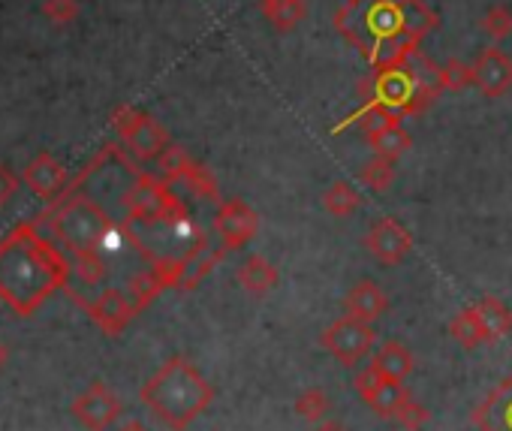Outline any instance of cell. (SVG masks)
<instances>
[{
	"label": "cell",
	"mask_w": 512,
	"mask_h": 431,
	"mask_svg": "<svg viewBox=\"0 0 512 431\" xmlns=\"http://www.w3.org/2000/svg\"><path fill=\"white\" fill-rule=\"evenodd\" d=\"M49 230L55 236L58 245H64V251H70V257L79 254H97L109 236H112V221L109 214L85 193H73L55 202V208L49 211Z\"/></svg>",
	"instance_id": "obj_3"
},
{
	"label": "cell",
	"mask_w": 512,
	"mask_h": 431,
	"mask_svg": "<svg viewBox=\"0 0 512 431\" xmlns=\"http://www.w3.org/2000/svg\"><path fill=\"white\" fill-rule=\"evenodd\" d=\"M476 422L488 431H512V377L500 383L488 404H482Z\"/></svg>",
	"instance_id": "obj_19"
},
{
	"label": "cell",
	"mask_w": 512,
	"mask_h": 431,
	"mask_svg": "<svg viewBox=\"0 0 512 431\" xmlns=\"http://www.w3.org/2000/svg\"><path fill=\"white\" fill-rule=\"evenodd\" d=\"M476 85V73H473V64H464L458 58H452L449 64L440 67V88L443 91H464Z\"/></svg>",
	"instance_id": "obj_29"
},
{
	"label": "cell",
	"mask_w": 512,
	"mask_h": 431,
	"mask_svg": "<svg viewBox=\"0 0 512 431\" xmlns=\"http://www.w3.org/2000/svg\"><path fill=\"white\" fill-rule=\"evenodd\" d=\"M124 208H127V221L130 224H184L187 211L181 205V199L169 190V181L157 178V175H145L139 172L133 187L124 193Z\"/></svg>",
	"instance_id": "obj_5"
},
{
	"label": "cell",
	"mask_w": 512,
	"mask_h": 431,
	"mask_svg": "<svg viewBox=\"0 0 512 431\" xmlns=\"http://www.w3.org/2000/svg\"><path fill=\"white\" fill-rule=\"evenodd\" d=\"M190 166H193L190 154L181 145H172V142L157 157V169H160V178L163 181H184V175L190 172Z\"/></svg>",
	"instance_id": "obj_28"
},
{
	"label": "cell",
	"mask_w": 512,
	"mask_h": 431,
	"mask_svg": "<svg viewBox=\"0 0 512 431\" xmlns=\"http://www.w3.org/2000/svg\"><path fill=\"white\" fill-rule=\"evenodd\" d=\"M482 31H485V37H491L494 43L506 40V37L512 34V10L503 7V4L491 7V10L482 16Z\"/></svg>",
	"instance_id": "obj_31"
},
{
	"label": "cell",
	"mask_w": 512,
	"mask_h": 431,
	"mask_svg": "<svg viewBox=\"0 0 512 431\" xmlns=\"http://www.w3.org/2000/svg\"><path fill=\"white\" fill-rule=\"evenodd\" d=\"M386 308H389V299H386V293H383V287L377 281L353 284V290L344 299V314L353 317V320H362V323L380 320L386 314Z\"/></svg>",
	"instance_id": "obj_15"
},
{
	"label": "cell",
	"mask_w": 512,
	"mask_h": 431,
	"mask_svg": "<svg viewBox=\"0 0 512 431\" xmlns=\"http://www.w3.org/2000/svg\"><path fill=\"white\" fill-rule=\"evenodd\" d=\"M70 275L73 263L31 221L0 242V299L22 317H31L52 293L64 290Z\"/></svg>",
	"instance_id": "obj_1"
},
{
	"label": "cell",
	"mask_w": 512,
	"mask_h": 431,
	"mask_svg": "<svg viewBox=\"0 0 512 431\" xmlns=\"http://www.w3.org/2000/svg\"><path fill=\"white\" fill-rule=\"evenodd\" d=\"M214 401V386L184 356L163 362L154 377L142 386V404L172 431H187L196 416Z\"/></svg>",
	"instance_id": "obj_2"
},
{
	"label": "cell",
	"mask_w": 512,
	"mask_h": 431,
	"mask_svg": "<svg viewBox=\"0 0 512 431\" xmlns=\"http://www.w3.org/2000/svg\"><path fill=\"white\" fill-rule=\"evenodd\" d=\"M85 308L94 317V323L109 335H121L127 329V323L139 314L133 308L127 290H103L94 302H85Z\"/></svg>",
	"instance_id": "obj_12"
},
{
	"label": "cell",
	"mask_w": 512,
	"mask_h": 431,
	"mask_svg": "<svg viewBox=\"0 0 512 431\" xmlns=\"http://www.w3.org/2000/svg\"><path fill=\"white\" fill-rule=\"evenodd\" d=\"M112 127L118 130L124 148L139 160H157L169 145L166 127L133 106H118L112 115Z\"/></svg>",
	"instance_id": "obj_6"
},
{
	"label": "cell",
	"mask_w": 512,
	"mask_h": 431,
	"mask_svg": "<svg viewBox=\"0 0 512 431\" xmlns=\"http://www.w3.org/2000/svg\"><path fill=\"white\" fill-rule=\"evenodd\" d=\"M118 431H148V428H145L139 419H133V422H127V425H124V428H118Z\"/></svg>",
	"instance_id": "obj_37"
},
{
	"label": "cell",
	"mask_w": 512,
	"mask_h": 431,
	"mask_svg": "<svg viewBox=\"0 0 512 431\" xmlns=\"http://www.w3.org/2000/svg\"><path fill=\"white\" fill-rule=\"evenodd\" d=\"M449 335H452V341H455L461 350H476V347L488 344V341H485V326H482V320H479L476 305L461 308V311L449 320Z\"/></svg>",
	"instance_id": "obj_20"
},
{
	"label": "cell",
	"mask_w": 512,
	"mask_h": 431,
	"mask_svg": "<svg viewBox=\"0 0 512 431\" xmlns=\"http://www.w3.org/2000/svg\"><path fill=\"white\" fill-rule=\"evenodd\" d=\"M16 190H19V175L10 166L0 163V208L16 196Z\"/></svg>",
	"instance_id": "obj_35"
},
{
	"label": "cell",
	"mask_w": 512,
	"mask_h": 431,
	"mask_svg": "<svg viewBox=\"0 0 512 431\" xmlns=\"http://www.w3.org/2000/svg\"><path fill=\"white\" fill-rule=\"evenodd\" d=\"M368 145H371L374 154L389 157V160H398L404 151H410L413 139H410V133L404 130V124H392V127H383V130L371 133V136H368Z\"/></svg>",
	"instance_id": "obj_22"
},
{
	"label": "cell",
	"mask_w": 512,
	"mask_h": 431,
	"mask_svg": "<svg viewBox=\"0 0 512 431\" xmlns=\"http://www.w3.org/2000/svg\"><path fill=\"white\" fill-rule=\"evenodd\" d=\"M401 13H404V34H410V37L419 40V43H422L425 34H431V31L440 25V16H437L431 7H425L422 0H413V4L404 7Z\"/></svg>",
	"instance_id": "obj_25"
},
{
	"label": "cell",
	"mask_w": 512,
	"mask_h": 431,
	"mask_svg": "<svg viewBox=\"0 0 512 431\" xmlns=\"http://www.w3.org/2000/svg\"><path fill=\"white\" fill-rule=\"evenodd\" d=\"M25 181L37 196H64L67 193V169L52 154H40L28 163Z\"/></svg>",
	"instance_id": "obj_16"
},
{
	"label": "cell",
	"mask_w": 512,
	"mask_h": 431,
	"mask_svg": "<svg viewBox=\"0 0 512 431\" xmlns=\"http://www.w3.org/2000/svg\"><path fill=\"white\" fill-rule=\"evenodd\" d=\"M184 184H187L193 193L205 196V199H217V184H214V175H211V169H205L202 163H193V166H190V172L184 175Z\"/></svg>",
	"instance_id": "obj_32"
},
{
	"label": "cell",
	"mask_w": 512,
	"mask_h": 431,
	"mask_svg": "<svg viewBox=\"0 0 512 431\" xmlns=\"http://www.w3.org/2000/svg\"><path fill=\"white\" fill-rule=\"evenodd\" d=\"M335 28L362 55H368L377 40H386L404 31V13L401 7L386 4V0H347L335 13Z\"/></svg>",
	"instance_id": "obj_4"
},
{
	"label": "cell",
	"mask_w": 512,
	"mask_h": 431,
	"mask_svg": "<svg viewBox=\"0 0 512 431\" xmlns=\"http://www.w3.org/2000/svg\"><path fill=\"white\" fill-rule=\"evenodd\" d=\"M368 100H377L395 112L404 115L407 103L413 100V79L404 67L398 70H386V73H374L371 79V97Z\"/></svg>",
	"instance_id": "obj_14"
},
{
	"label": "cell",
	"mask_w": 512,
	"mask_h": 431,
	"mask_svg": "<svg viewBox=\"0 0 512 431\" xmlns=\"http://www.w3.org/2000/svg\"><path fill=\"white\" fill-rule=\"evenodd\" d=\"M386 4H392V7H401V10H404V7H410V4H413V0H386Z\"/></svg>",
	"instance_id": "obj_38"
},
{
	"label": "cell",
	"mask_w": 512,
	"mask_h": 431,
	"mask_svg": "<svg viewBox=\"0 0 512 431\" xmlns=\"http://www.w3.org/2000/svg\"><path fill=\"white\" fill-rule=\"evenodd\" d=\"M70 263H73V275L79 278L82 287H97L106 278V260L100 257V251L97 254H79Z\"/></svg>",
	"instance_id": "obj_30"
},
{
	"label": "cell",
	"mask_w": 512,
	"mask_h": 431,
	"mask_svg": "<svg viewBox=\"0 0 512 431\" xmlns=\"http://www.w3.org/2000/svg\"><path fill=\"white\" fill-rule=\"evenodd\" d=\"M362 196L356 193V187L350 181H335L326 193H323V205L326 211L332 214V218H350V214H356Z\"/></svg>",
	"instance_id": "obj_24"
},
{
	"label": "cell",
	"mask_w": 512,
	"mask_h": 431,
	"mask_svg": "<svg viewBox=\"0 0 512 431\" xmlns=\"http://www.w3.org/2000/svg\"><path fill=\"white\" fill-rule=\"evenodd\" d=\"M314 431H347V425L344 422H335V419H323V422L314 425Z\"/></svg>",
	"instance_id": "obj_36"
},
{
	"label": "cell",
	"mask_w": 512,
	"mask_h": 431,
	"mask_svg": "<svg viewBox=\"0 0 512 431\" xmlns=\"http://www.w3.org/2000/svg\"><path fill=\"white\" fill-rule=\"evenodd\" d=\"M256 230H260V214H256L244 199H226L214 214V233L220 239V248L238 251L244 248Z\"/></svg>",
	"instance_id": "obj_8"
},
{
	"label": "cell",
	"mask_w": 512,
	"mask_h": 431,
	"mask_svg": "<svg viewBox=\"0 0 512 431\" xmlns=\"http://www.w3.org/2000/svg\"><path fill=\"white\" fill-rule=\"evenodd\" d=\"M329 410H332V401H329L326 389H320V386H311V389L299 392V398H296V413L314 425L323 422L329 416Z\"/></svg>",
	"instance_id": "obj_27"
},
{
	"label": "cell",
	"mask_w": 512,
	"mask_h": 431,
	"mask_svg": "<svg viewBox=\"0 0 512 431\" xmlns=\"http://www.w3.org/2000/svg\"><path fill=\"white\" fill-rule=\"evenodd\" d=\"M359 181H362L365 187H371V190H389V187H392V181H395V160L374 154L371 160H365V163H362V169H359Z\"/></svg>",
	"instance_id": "obj_26"
},
{
	"label": "cell",
	"mask_w": 512,
	"mask_h": 431,
	"mask_svg": "<svg viewBox=\"0 0 512 431\" xmlns=\"http://www.w3.org/2000/svg\"><path fill=\"white\" fill-rule=\"evenodd\" d=\"M235 281H238L250 296H266V293H272V290L278 287L281 272H278V266L269 263L266 257L253 254V257H247V260L238 266Z\"/></svg>",
	"instance_id": "obj_18"
},
{
	"label": "cell",
	"mask_w": 512,
	"mask_h": 431,
	"mask_svg": "<svg viewBox=\"0 0 512 431\" xmlns=\"http://www.w3.org/2000/svg\"><path fill=\"white\" fill-rule=\"evenodd\" d=\"M260 7L278 31H293L305 19V0H260Z\"/></svg>",
	"instance_id": "obj_23"
},
{
	"label": "cell",
	"mask_w": 512,
	"mask_h": 431,
	"mask_svg": "<svg viewBox=\"0 0 512 431\" xmlns=\"http://www.w3.org/2000/svg\"><path fill=\"white\" fill-rule=\"evenodd\" d=\"M371 368L383 377V380H392V383H404L410 377V371L416 368V359L413 353L401 344V341H383L374 356H371Z\"/></svg>",
	"instance_id": "obj_17"
},
{
	"label": "cell",
	"mask_w": 512,
	"mask_h": 431,
	"mask_svg": "<svg viewBox=\"0 0 512 431\" xmlns=\"http://www.w3.org/2000/svg\"><path fill=\"white\" fill-rule=\"evenodd\" d=\"M365 248L380 260V263H386V266H398L407 254H410V248H413V236L407 233V227L404 224H398L395 218H380L371 230H368V236H365Z\"/></svg>",
	"instance_id": "obj_11"
},
{
	"label": "cell",
	"mask_w": 512,
	"mask_h": 431,
	"mask_svg": "<svg viewBox=\"0 0 512 431\" xmlns=\"http://www.w3.org/2000/svg\"><path fill=\"white\" fill-rule=\"evenodd\" d=\"M395 422L404 425L407 431H419V428L428 422V410H425L422 404H416L413 398H407V401L401 404V410L395 413Z\"/></svg>",
	"instance_id": "obj_33"
},
{
	"label": "cell",
	"mask_w": 512,
	"mask_h": 431,
	"mask_svg": "<svg viewBox=\"0 0 512 431\" xmlns=\"http://www.w3.org/2000/svg\"><path fill=\"white\" fill-rule=\"evenodd\" d=\"M73 416L88 428V431H106L118 416H121V401L106 383H94L88 392H82L73 401Z\"/></svg>",
	"instance_id": "obj_10"
},
{
	"label": "cell",
	"mask_w": 512,
	"mask_h": 431,
	"mask_svg": "<svg viewBox=\"0 0 512 431\" xmlns=\"http://www.w3.org/2000/svg\"><path fill=\"white\" fill-rule=\"evenodd\" d=\"M7 359V350H4V344H0V362H4Z\"/></svg>",
	"instance_id": "obj_39"
},
{
	"label": "cell",
	"mask_w": 512,
	"mask_h": 431,
	"mask_svg": "<svg viewBox=\"0 0 512 431\" xmlns=\"http://www.w3.org/2000/svg\"><path fill=\"white\" fill-rule=\"evenodd\" d=\"M476 311H479V320L485 326V341L488 344H497L512 332V311L500 299L488 296V299L476 302Z\"/></svg>",
	"instance_id": "obj_21"
},
{
	"label": "cell",
	"mask_w": 512,
	"mask_h": 431,
	"mask_svg": "<svg viewBox=\"0 0 512 431\" xmlns=\"http://www.w3.org/2000/svg\"><path fill=\"white\" fill-rule=\"evenodd\" d=\"M320 344L326 353H332L341 365L353 368L359 365L365 356L374 353V344H377V332L371 323H362V320H353V317H341L335 320L332 326H326V332L320 335Z\"/></svg>",
	"instance_id": "obj_7"
},
{
	"label": "cell",
	"mask_w": 512,
	"mask_h": 431,
	"mask_svg": "<svg viewBox=\"0 0 512 431\" xmlns=\"http://www.w3.org/2000/svg\"><path fill=\"white\" fill-rule=\"evenodd\" d=\"M353 383H356L359 398H362L371 410H377V416H383V419H395V413L401 410V404L410 398V392L404 389V383L383 380L371 365H368L365 371H359Z\"/></svg>",
	"instance_id": "obj_9"
},
{
	"label": "cell",
	"mask_w": 512,
	"mask_h": 431,
	"mask_svg": "<svg viewBox=\"0 0 512 431\" xmlns=\"http://www.w3.org/2000/svg\"><path fill=\"white\" fill-rule=\"evenodd\" d=\"M476 88L485 97H503L512 88V61L500 49H482L473 61Z\"/></svg>",
	"instance_id": "obj_13"
},
{
	"label": "cell",
	"mask_w": 512,
	"mask_h": 431,
	"mask_svg": "<svg viewBox=\"0 0 512 431\" xmlns=\"http://www.w3.org/2000/svg\"><path fill=\"white\" fill-rule=\"evenodd\" d=\"M46 16L55 25H70L79 16V4L76 0H46Z\"/></svg>",
	"instance_id": "obj_34"
}]
</instances>
